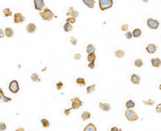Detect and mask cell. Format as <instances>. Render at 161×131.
<instances>
[{
	"label": "cell",
	"instance_id": "obj_1",
	"mask_svg": "<svg viewBox=\"0 0 161 131\" xmlns=\"http://www.w3.org/2000/svg\"><path fill=\"white\" fill-rule=\"evenodd\" d=\"M40 16L42 17V19H44V20H47V21L52 20L55 16L53 12L47 7L44 8L43 11L40 12Z\"/></svg>",
	"mask_w": 161,
	"mask_h": 131
},
{
	"label": "cell",
	"instance_id": "obj_2",
	"mask_svg": "<svg viewBox=\"0 0 161 131\" xmlns=\"http://www.w3.org/2000/svg\"><path fill=\"white\" fill-rule=\"evenodd\" d=\"M125 116H126V119L130 121H135L139 119V116L138 114L135 113L134 110L130 109H127L125 112Z\"/></svg>",
	"mask_w": 161,
	"mask_h": 131
},
{
	"label": "cell",
	"instance_id": "obj_3",
	"mask_svg": "<svg viewBox=\"0 0 161 131\" xmlns=\"http://www.w3.org/2000/svg\"><path fill=\"white\" fill-rule=\"evenodd\" d=\"M113 6V0H99V7L101 11L112 7Z\"/></svg>",
	"mask_w": 161,
	"mask_h": 131
},
{
	"label": "cell",
	"instance_id": "obj_4",
	"mask_svg": "<svg viewBox=\"0 0 161 131\" xmlns=\"http://www.w3.org/2000/svg\"><path fill=\"white\" fill-rule=\"evenodd\" d=\"M72 108L70 109H78L82 105V101L78 97H74L71 100Z\"/></svg>",
	"mask_w": 161,
	"mask_h": 131
},
{
	"label": "cell",
	"instance_id": "obj_5",
	"mask_svg": "<svg viewBox=\"0 0 161 131\" xmlns=\"http://www.w3.org/2000/svg\"><path fill=\"white\" fill-rule=\"evenodd\" d=\"M147 26L151 29H156L158 28V27L160 26V23L158 20H154V19H148L147 21Z\"/></svg>",
	"mask_w": 161,
	"mask_h": 131
},
{
	"label": "cell",
	"instance_id": "obj_6",
	"mask_svg": "<svg viewBox=\"0 0 161 131\" xmlns=\"http://www.w3.org/2000/svg\"><path fill=\"white\" fill-rule=\"evenodd\" d=\"M9 90L12 93H17L20 90V87H19V83L16 80H13V81L10 82V85H9Z\"/></svg>",
	"mask_w": 161,
	"mask_h": 131
},
{
	"label": "cell",
	"instance_id": "obj_7",
	"mask_svg": "<svg viewBox=\"0 0 161 131\" xmlns=\"http://www.w3.org/2000/svg\"><path fill=\"white\" fill-rule=\"evenodd\" d=\"M24 20H25V17L22 14L17 12V13L14 15V22L15 23V24H20V23L24 22Z\"/></svg>",
	"mask_w": 161,
	"mask_h": 131
},
{
	"label": "cell",
	"instance_id": "obj_8",
	"mask_svg": "<svg viewBox=\"0 0 161 131\" xmlns=\"http://www.w3.org/2000/svg\"><path fill=\"white\" fill-rule=\"evenodd\" d=\"M67 16H70V17L73 18H77V16H79V11L77 10H74V8L73 7H69V11L67 12Z\"/></svg>",
	"mask_w": 161,
	"mask_h": 131
},
{
	"label": "cell",
	"instance_id": "obj_9",
	"mask_svg": "<svg viewBox=\"0 0 161 131\" xmlns=\"http://www.w3.org/2000/svg\"><path fill=\"white\" fill-rule=\"evenodd\" d=\"M35 8L38 11H41L44 7V0H34Z\"/></svg>",
	"mask_w": 161,
	"mask_h": 131
},
{
	"label": "cell",
	"instance_id": "obj_10",
	"mask_svg": "<svg viewBox=\"0 0 161 131\" xmlns=\"http://www.w3.org/2000/svg\"><path fill=\"white\" fill-rule=\"evenodd\" d=\"M147 51L149 53V54H155L156 52V49H157V46H156L155 44H149L147 48H146Z\"/></svg>",
	"mask_w": 161,
	"mask_h": 131
},
{
	"label": "cell",
	"instance_id": "obj_11",
	"mask_svg": "<svg viewBox=\"0 0 161 131\" xmlns=\"http://www.w3.org/2000/svg\"><path fill=\"white\" fill-rule=\"evenodd\" d=\"M131 82H132V83H134V84H139V83H140L141 78H140V76H139V75L134 74V75H131Z\"/></svg>",
	"mask_w": 161,
	"mask_h": 131
},
{
	"label": "cell",
	"instance_id": "obj_12",
	"mask_svg": "<svg viewBox=\"0 0 161 131\" xmlns=\"http://www.w3.org/2000/svg\"><path fill=\"white\" fill-rule=\"evenodd\" d=\"M99 107H100L101 109H102L103 111L108 112L111 110V105L109 104L108 103H99Z\"/></svg>",
	"mask_w": 161,
	"mask_h": 131
},
{
	"label": "cell",
	"instance_id": "obj_13",
	"mask_svg": "<svg viewBox=\"0 0 161 131\" xmlns=\"http://www.w3.org/2000/svg\"><path fill=\"white\" fill-rule=\"evenodd\" d=\"M27 31L29 33H33L34 32H35L36 30V26L34 24H28L27 25Z\"/></svg>",
	"mask_w": 161,
	"mask_h": 131
},
{
	"label": "cell",
	"instance_id": "obj_14",
	"mask_svg": "<svg viewBox=\"0 0 161 131\" xmlns=\"http://www.w3.org/2000/svg\"><path fill=\"white\" fill-rule=\"evenodd\" d=\"M151 64L153 66L155 67H160L161 66V61L159 58H152L151 59Z\"/></svg>",
	"mask_w": 161,
	"mask_h": 131
},
{
	"label": "cell",
	"instance_id": "obj_15",
	"mask_svg": "<svg viewBox=\"0 0 161 131\" xmlns=\"http://www.w3.org/2000/svg\"><path fill=\"white\" fill-rule=\"evenodd\" d=\"M84 131H97V127L93 123L89 124L86 128L84 129Z\"/></svg>",
	"mask_w": 161,
	"mask_h": 131
},
{
	"label": "cell",
	"instance_id": "obj_16",
	"mask_svg": "<svg viewBox=\"0 0 161 131\" xmlns=\"http://www.w3.org/2000/svg\"><path fill=\"white\" fill-rule=\"evenodd\" d=\"M83 2L88 7L94 8V3H95V0H83Z\"/></svg>",
	"mask_w": 161,
	"mask_h": 131
},
{
	"label": "cell",
	"instance_id": "obj_17",
	"mask_svg": "<svg viewBox=\"0 0 161 131\" xmlns=\"http://www.w3.org/2000/svg\"><path fill=\"white\" fill-rule=\"evenodd\" d=\"M31 80H32L33 82H35V83H39V82L41 81V79H40L39 75L36 74V73H33L32 75H31Z\"/></svg>",
	"mask_w": 161,
	"mask_h": 131
},
{
	"label": "cell",
	"instance_id": "obj_18",
	"mask_svg": "<svg viewBox=\"0 0 161 131\" xmlns=\"http://www.w3.org/2000/svg\"><path fill=\"white\" fill-rule=\"evenodd\" d=\"M5 35L7 37H12L14 36V31L12 28H7L5 29Z\"/></svg>",
	"mask_w": 161,
	"mask_h": 131
},
{
	"label": "cell",
	"instance_id": "obj_19",
	"mask_svg": "<svg viewBox=\"0 0 161 131\" xmlns=\"http://www.w3.org/2000/svg\"><path fill=\"white\" fill-rule=\"evenodd\" d=\"M0 94H1V99H2V100H3V102L6 103V102H8V101H11V99L10 98H8V97L4 96L2 88H0Z\"/></svg>",
	"mask_w": 161,
	"mask_h": 131
},
{
	"label": "cell",
	"instance_id": "obj_20",
	"mask_svg": "<svg viewBox=\"0 0 161 131\" xmlns=\"http://www.w3.org/2000/svg\"><path fill=\"white\" fill-rule=\"evenodd\" d=\"M95 50H96V48H95V46L94 45H92V44H90L87 48H86V51H87L88 54H91V53H94Z\"/></svg>",
	"mask_w": 161,
	"mask_h": 131
},
{
	"label": "cell",
	"instance_id": "obj_21",
	"mask_svg": "<svg viewBox=\"0 0 161 131\" xmlns=\"http://www.w3.org/2000/svg\"><path fill=\"white\" fill-rule=\"evenodd\" d=\"M72 29H73V25H72L71 23H69L67 22L66 24L64 25V30L65 32H67V33H69V32H70Z\"/></svg>",
	"mask_w": 161,
	"mask_h": 131
},
{
	"label": "cell",
	"instance_id": "obj_22",
	"mask_svg": "<svg viewBox=\"0 0 161 131\" xmlns=\"http://www.w3.org/2000/svg\"><path fill=\"white\" fill-rule=\"evenodd\" d=\"M87 59L90 62H94V61L96 60V55H95L94 53H91V54H89V55L87 57Z\"/></svg>",
	"mask_w": 161,
	"mask_h": 131
},
{
	"label": "cell",
	"instance_id": "obj_23",
	"mask_svg": "<svg viewBox=\"0 0 161 131\" xmlns=\"http://www.w3.org/2000/svg\"><path fill=\"white\" fill-rule=\"evenodd\" d=\"M95 90H96V84H93V85L88 87L87 89H86V92H87V94H90L94 92Z\"/></svg>",
	"mask_w": 161,
	"mask_h": 131
},
{
	"label": "cell",
	"instance_id": "obj_24",
	"mask_svg": "<svg viewBox=\"0 0 161 131\" xmlns=\"http://www.w3.org/2000/svg\"><path fill=\"white\" fill-rule=\"evenodd\" d=\"M90 113H89V112H84L83 113H82L81 115V118L83 121H86L87 119H90Z\"/></svg>",
	"mask_w": 161,
	"mask_h": 131
},
{
	"label": "cell",
	"instance_id": "obj_25",
	"mask_svg": "<svg viewBox=\"0 0 161 131\" xmlns=\"http://www.w3.org/2000/svg\"><path fill=\"white\" fill-rule=\"evenodd\" d=\"M115 55L118 58H123V57L125 56V52L123 51V50H117V51L115 52Z\"/></svg>",
	"mask_w": 161,
	"mask_h": 131
},
{
	"label": "cell",
	"instance_id": "obj_26",
	"mask_svg": "<svg viewBox=\"0 0 161 131\" xmlns=\"http://www.w3.org/2000/svg\"><path fill=\"white\" fill-rule=\"evenodd\" d=\"M132 35L134 36L135 37L138 38V37H140V36L142 35V32H141L140 29L136 28V29H135L134 32H133V34H132Z\"/></svg>",
	"mask_w": 161,
	"mask_h": 131
},
{
	"label": "cell",
	"instance_id": "obj_27",
	"mask_svg": "<svg viewBox=\"0 0 161 131\" xmlns=\"http://www.w3.org/2000/svg\"><path fill=\"white\" fill-rule=\"evenodd\" d=\"M143 65V61H142V59L138 58L135 61V66L136 67H139H139H141Z\"/></svg>",
	"mask_w": 161,
	"mask_h": 131
},
{
	"label": "cell",
	"instance_id": "obj_28",
	"mask_svg": "<svg viewBox=\"0 0 161 131\" xmlns=\"http://www.w3.org/2000/svg\"><path fill=\"white\" fill-rule=\"evenodd\" d=\"M135 104L133 100H129L126 102V109H133V108L135 107Z\"/></svg>",
	"mask_w": 161,
	"mask_h": 131
},
{
	"label": "cell",
	"instance_id": "obj_29",
	"mask_svg": "<svg viewBox=\"0 0 161 131\" xmlns=\"http://www.w3.org/2000/svg\"><path fill=\"white\" fill-rule=\"evenodd\" d=\"M40 122H41L42 126H43L44 128L49 127L50 123H49V121H48V120H47V119H42V120H41V121H40Z\"/></svg>",
	"mask_w": 161,
	"mask_h": 131
},
{
	"label": "cell",
	"instance_id": "obj_30",
	"mask_svg": "<svg viewBox=\"0 0 161 131\" xmlns=\"http://www.w3.org/2000/svg\"><path fill=\"white\" fill-rule=\"evenodd\" d=\"M4 16H6V17H8V16H10L12 15V12L10 11V10L9 9V8H6V9H4L3 11Z\"/></svg>",
	"mask_w": 161,
	"mask_h": 131
},
{
	"label": "cell",
	"instance_id": "obj_31",
	"mask_svg": "<svg viewBox=\"0 0 161 131\" xmlns=\"http://www.w3.org/2000/svg\"><path fill=\"white\" fill-rule=\"evenodd\" d=\"M77 83L80 86H85L86 85V81H85V79H82V78H78L77 79Z\"/></svg>",
	"mask_w": 161,
	"mask_h": 131
},
{
	"label": "cell",
	"instance_id": "obj_32",
	"mask_svg": "<svg viewBox=\"0 0 161 131\" xmlns=\"http://www.w3.org/2000/svg\"><path fill=\"white\" fill-rule=\"evenodd\" d=\"M143 103L145 104L146 105H153L155 103V100H143Z\"/></svg>",
	"mask_w": 161,
	"mask_h": 131
},
{
	"label": "cell",
	"instance_id": "obj_33",
	"mask_svg": "<svg viewBox=\"0 0 161 131\" xmlns=\"http://www.w3.org/2000/svg\"><path fill=\"white\" fill-rule=\"evenodd\" d=\"M6 129H7L6 124L4 123V122H0V130L3 131V130H6Z\"/></svg>",
	"mask_w": 161,
	"mask_h": 131
},
{
	"label": "cell",
	"instance_id": "obj_34",
	"mask_svg": "<svg viewBox=\"0 0 161 131\" xmlns=\"http://www.w3.org/2000/svg\"><path fill=\"white\" fill-rule=\"evenodd\" d=\"M70 42H71L72 45H77V40L76 39V38H74L73 37H72L71 39H70Z\"/></svg>",
	"mask_w": 161,
	"mask_h": 131
},
{
	"label": "cell",
	"instance_id": "obj_35",
	"mask_svg": "<svg viewBox=\"0 0 161 131\" xmlns=\"http://www.w3.org/2000/svg\"><path fill=\"white\" fill-rule=\"evenodd\" d=\"M66 22L71 23V24H74V23L76 22V19H75V18H73V17L68 18L67 20H66Z\"/></svg>",
	"mask_w": 161,
	"mask_h": 131
},
{
	"label": "cell",
	"instance_id": "obj_36",
	"mask_svg": "<svg viewBox=\"0 0 161 131\" xmlns=\"http://www.w3.org/2000/svg\"><path fill=\"white\" fill-rule=\"evenodd\" d=\"M128 28H129L128 24H123V25H122V27H121V30L122 31H127Z\"/></svg>",
	"mask_w": 161,
	"mask_h": 131
},
{
	"label": "cell",
	"instance_id": "obj_37",
	"mask_svg": "<svg viewBox=\"0 0 161 131\" xmlns=\"http://www.w3.org/2000/svg\"><path fill=\"white\" fill-rule=\"evenodd\" d=\"M63 87V83H61V82H58V83H56V87H57V90H60L61 88H62Z\"/></svg>",
	"mask_w": 161,
	"mask_h": 131
},
{
	"label": "cell",
	"instance_id": "obj_38",
	"mask_svg": "<svg viewBox=\"0 0 161 131\" xmlns=\"http://www.w3.org/2000/svg\"><path fill=\"white\" fill-rule=\"evenodd\" d=\"M126 37L127 38V39H131V38H132V33H131V32H127V33H126Z\"/></svg>",
	"mask_w": 161,
	"mask_h": 131
},
{
	"label": "cell",
	"instance_id": "obj_39",
	"mask_svg": "<svg viewBox=\"0 0 161 131\" xmlns=\"http://www.w3.org/2000/svg\"><path fill=\"white\" fill-rule=\"evenodd\" d=\"M80 58H81V56H80V54H74V58L76 59V60H79V59H80Z\"/></svg>",
	"mask_w": 161,
	"mask_h": 131
},
{
	"label": "cell",
	"instance_id": "obj_40",
	"mask_svg": "<svg viewBox=\"0 0 161 131\" xmlns=\"http://www.w3.org/2000/svg\"><path fill=\"white\" fill-rule=\"evenodd\" d=\"M88 66L90 67V69H94L95 67V65H94V62H90L88 64Z\"/></svg>",
	"mask_w": 161,
	"mask_h": 131
},
{
	"label": "cell",
	"instance_id": "obj_41",
	"mask_svg": "<svg viewBox=\"0 0 161 131\" xmlns=\"http://www.w3.org/2000/svg\"><path fill=\"white\" fill-rule=\"evenodd\" d=\"M4 37V33H3V29L0 28V38H3Z\"/></svg>",
	"mask_w": 161,
	"mask_h": 131
},
{
	"label": "cell",
	"instance_id": "obj_42",
	"mask_svg": "<svg viewBox=\"0 0 161 131\" xmlns=\"http://www.w3.org/2000/svg\"><path fill=\"white\" fill-rule=\"evenodd\" d=\"M70 110H71L70 109H65V115H67V116H68V115H69Z\"/></svg>",
	"mask_w": 161,
	"mask_h": 131
},
{
	"label": "cell",
	"instance_id": "obj_43",
	"mask_svg": "<svg viewBox=\"0 0 161 131\" xmlns=\"http://www.w3.org/2000/svg\"><path fill=\"white\" fill-rule=\"evenodd\" d=\"M160 107H161V104H159V106L156 108V112H157V113H161Z\"/></svg>",
	"mask_w": 161,
	"mask_h": 131
},
{
	"label": "cell",
	"instance_id": "obj_44",
	"mask_svg": "<svg viewBox=\"0 0 161 131\" xmlns=\"http://www.w3.org/2000/svg\"><path fill=\"white\" fill-rule=\"evenodd\" d=\"M111 131H118V128L114 127V128H112V129H111Z\"/></svg>",
	"mask_w": 161,
	"mask_h": 131
},
{
	"label": "cell",
	"instance_id": "obj_45",
	"mask_svg": "<svg viewBox=\"0 0 161 131\" xmlns=\"http://www.w3.org/2000/svg\"><path fill=\"white\" fill-rule=\"evenodd\" d=\"M19 130H23V131H24V129H23V128H20V129H19V130H17V131H19Z\"/></svg>",
	"mask_w": 161,
	"mask_h": 131
},
{
	"label": "cell",
	"instance_id": "obj_46",
	"mask_svg": "<svg viewBox=\"0 0 161 131\" xmlns=\"http://www.w3.org/2000/svg\"><path fill=\"white\" fill-rule=\"evenodd\" d=\"M143 2H146V3H147L148 0H143Z\"/></svg>",
	"mask_w": 161,
	"mask_h": 131
},
{
	"label": "cell",
	"instance_id": "obj_47",
	"mask_svg": "<svg viewBox=\"0 0 161 131\" xmlns=\"http://www.w3.org/2000/svg\"><path fill=\"white\" fill-rule=\"evenodd\" d=\"M0 100H1V94H0Z\"/></svg>",
	"mask_w": 161,
	"mask_h": 131
}]
</instances>
